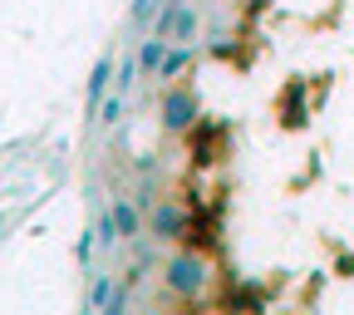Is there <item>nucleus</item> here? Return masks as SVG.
<instances>
[{
	"label": "nucleus",
	"instance_id": "1",
	"mask_svg": "<svg viewBox=\"0 0 354 315\" xmlns=\"http://www.w3.org/2000/svg\"><path fill=\"white\" fill-rule=\"evenodd\" d=\"M167 291H172V296H183V300L202 296V291H207V256L192 251V246L172 251V261H167Z\"/></svg>",
	"mask_w": 354,
	"mask_h": 315
},
{
	"label": "nucleus",
	"instance_id": "2",
	"mask_svg": "<svg viewBox=\"0 0 354 315\" xmlns=\"http://www.w3.org/2000/svg\"><path fill=\"white\" fill-rule=\"evenodd\" d=\"M162 128L167 133H192L197 128V94L187 84H172L162 94Z\"/></svg>",
	"mask_w": 354,
	"mask_h": 315
},
{
	"label": "nucleus",
	"instance_id": "3",
	"mask_svg": "<svg viewBox=\"0 0 354 315\" xmlns=\"http://www.w3.org/2000/svg\"><path fill=\"white\" fill-rule=\"evenodd\" d=\"M148 222H153V242H187V232H192V217L177 202H158L148 212Z\"/></svg>",
	"mask_w": 354,
	"mask_h": 315
},
{
	"label": "nucleus",
	"instance_id": "4",
	"mask_svg": "<svg viewBox=\"0 0 354 315\" xmlns=\"http://www.w3.org/2000/svg\"><path fill=\"white\" fill-rule=\"evenodd\" d=\"M109 84H113V55H99V64L88 69V89H84L88 118H99V109H104V99H109Z\"/></svg>",
	"mask_w": 354,
	"mask_h": 315
},
{
	"label": "nucleus",
	"instance_id": "5",
	"mask_svg": "<svg viewBox=\"0 0 354 315\" xmlns=\"http://www.w3.org/2000/svg\"><path fill=\"white\" fill-rule=\"evenodd\" d=\"M167 50H172V39H167V35H148V39L138 44V69H143L148 79H158L162 64H167Z\"/></svg>",
	"mask_w": 354,
	"mask_h": 315
},
{
	"label": "nucleus",
	"instance_id": "6",
	"mask_svg": "<svg viewBox=\"0 0 354 315\" xmlns=\"http://www.w3.org/2000/svg\"><path fill=\"white\" fill-rule=\"evenodd\" d=\"M109 217H113V227H118V237H123V242H133V237L143 232L138 202H128V197H113V202H109Z\"/></svg>",
	"mask_w": 354,
	"mask_h": 315
},
{
	"label": "nucleus",
	"instance_id": "7",
	"mask_svg": "<svg viewBox=\"0 0 354 315\" xmlns=\"http://www.w3.org/2000/svg\"><path fill=\"white\" fill-rule=\"evenodd\" d=\"M113 276H88V300H84V315H104L109 300H113Z\"/></svg>",
	"mask_w": 354,
	"mask_h": 315
},
{
	"label": "nucleus",
	"instance_id": "8",
	"mask_svg": "<svg viewBox=\"0 0 354 315\" xmlns=\"http://www.w3.org/2000/svg\"><path fill=\"white\" fill-rule=\"evenodd\" d=\"M192 60H197L192 44H172V50H167V64H162V74H158V79H183V74L192 69Z\"/></svg>",
	"mask_w": 354,
	"mask_h": 315
},
{
	"label": "nucleus",
	"instance_id": "9",
	"mask_svg": "<svg viewBox=\"0 0 354 315\" xmlns=\"http://www.w3.org/2000/svg\"><path fill=\"white\" fill-rule=\"evenodd\" d=\"M138 74H143V69H138V55L123 60V64H118V79H113V94H128V89L138 84Z\"/></svg>",
	"mask_w": 354,
	"mask_h": 315
},
{
	"label": "nucleus",
	"instance_id": "10",
	"mask_svg": "<svg viewBox=\"0 0 354 315\" xmlns=\"http://www.w3.org/2000/svg\"><path fill=\"white\" fill-rule=\"evenodd\" d=\"M118 118H123V94H109V99H104V109H99V118H94V123H118Z\"/></svg>",
	"mask_w": 354,
	"mask_h": 315
},
{
	"label": "nucleus",
	"instance_id": "11",
	"mask_svg": "<svg viewBox=\"0 0 354 315\" xmlns=\"http://www.w3.org/2000/svg\"><path fill=\"white\" fill-rule=\"evenodd\" d=\"M94 242H99V227H94V232H84V237L74 242V261H79V266H88V256H94Z\"/></svg>",
	"mask_w": 354,
	"mask_h": 315
},
{
	"label": "nucleus",
	"instance_id": "12",
	"mask_svg": "<svg viewBox=\"0 0 354 315\" xmlns=\"http://www.w3.org/2000/svg\"><path fill=\"white\" fill-rule=\"evenodd\" d=\"M158 10V0H133V25H148Z\"/></svg>",
	"mask_w": 354,
	"mask_h": 315
},
{
	"label": "nucleus",
	"instance_id": "13",
	"mask_svg": "<svg viewBox=\"0 0 354 315\" xmlns=\"http://www.w3.org/2000/svg\"><path fill=\"white\" fill-rule=\"evenodd\" d=\"M104 315H128V281L113 291V300H109V310H104Z\"/></svg>",
	"mask_w": 354,
	"mask_h": 315
},
{
	"label": "nucleus",
	"instance_id": "14",
	"mask_svg": "<svg viewBox=\"0 0 354 315\" xmlns=\"http://www.w3.org/2000/svg\"><path fill=\"white\" fill-rule=\"evenodd\" d=\"M148 315H158V310H148Z\"/></svg>",
	"mask_w": 354,
	"mask_h": 315
}]
</instances>
